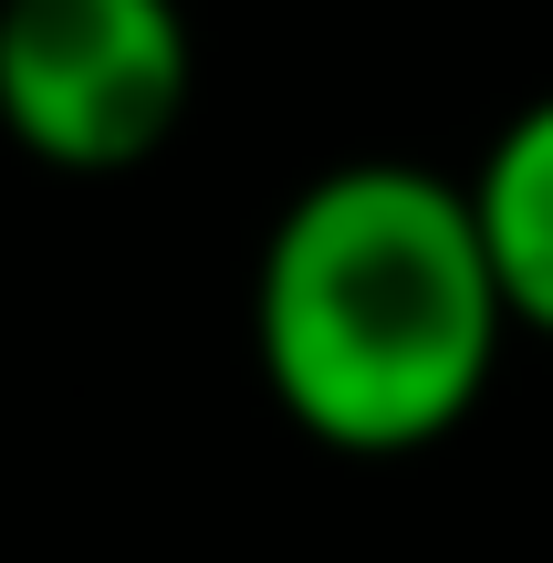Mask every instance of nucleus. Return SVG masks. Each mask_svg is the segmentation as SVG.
Returning <instances> with one entry per match:
<instances>
[{
    "instance_id": "obj_2",
    "label": "nucleus",
    "mask_w": 553,
    "mask_h": 563,
    "mask_svg": "<svg viewBox=\"0 0 553 563\" xmlns=\"http://www.w3.org/2000/svg\"><path fill=\"white\" fill-rule=\"evenodd\" d=\"M188 84L178 0H0V136L63 178L146 167L188 125Z\"/></svg>"
},
{
    "instance_id": "obj_3",
    "label": "nucleus",
    "mask_w": 553,
    "mask_h": 563,
    "mask_svg": "<svg viewBox=\"0 0 553 563\" xmlns=\"http://www.w3.org/2000/svg\"><path fill=\"white\" fill-rule=\"evenodd\" d=\"M460 199H471V230H480V251H491L512 334L553 344V95H533L491 146H480V167L460 178Z\"/></svg>"
},
{
    "instance_id": "obj_1",
    "label": "nucleus",
    "mask_w": 553,
    "mask_h": 563,
    "mask_svg": "<svg viewBox=\"0 0 553 563\" xmlns=\"http://www.w3.org/2000/svg\"><path fill=\"white\" fill-rule=\"evenodd\" d=\"M251 344L272 407L313 449H439L491 397L512 344L460 178L408 157H345L303 178L251 272Z\"/></svg>"
}]
</instances>
